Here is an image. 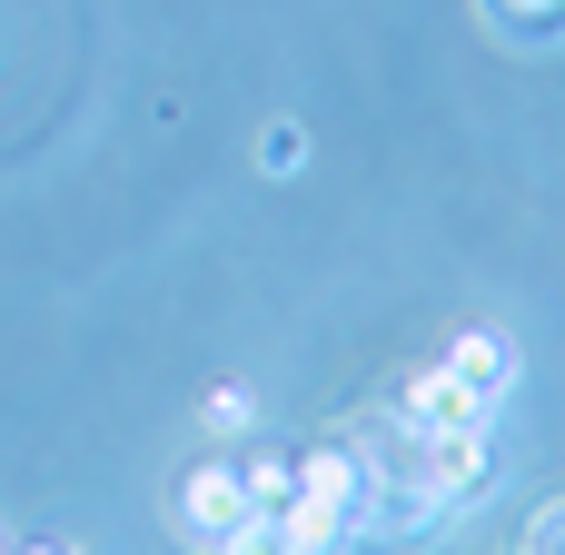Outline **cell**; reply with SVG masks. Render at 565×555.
Returning a JSON list of instances; mask_svg holds the SVG:
<instances>
[{
	"instance_id": "obj_1",
	"label": "cell",
	"mask_w": 565,
	"mask_h": 555,
	"mask_svg": "<svg viewBox=\"0 0 565 555\" xmlns=\"http://www.w3.org/2000/svg\"><path fill=\"white\" fill-rule=\"evenodd\" d=\"M179 526H189L199 546H228V536H248V526H258V506H248V477H238V467H189V487H179Z\"/></svg>"
},
{
	"instance_id": "obj_2",
	"label": "cell",
	"mask_w": 565,
	"mask_h": 555,
	"mask_svg": "<svg viewBox=\"0 0 565 555\" xmlns=\"http://www.w3.org/2000/svg\"><path fill=\"white\" fill-rule=\"evenodd\" d=\"M397 417H407V437H447V427H497V397L467 387L457 367H437V377H407Z\"/></svg>"
},
{
	"instance_id": "obj_3",
	"label": "cell",
	"mask_w": 565,
	"mask_h": 555,
	"mask_svg": "<svg viewBox=\"0 0 565 555\" xmlns=\"http://www.w3.org/2000/svg\"><path fill=\"white\" fill-rule=\"evenodd\" d=\"M268 536H278V546H288V555H348V546H358V516L298 487V497H288V506L268 516Z\"/></svg>"
},
{
	"instance_id": "obj_4",
	"label": "cell",
	"mask_w": 565,
	"mask_h": 555,
	"mask_svg": "<svg viewBox=\"0 0 565 555\" xmlns=\"http://www.w3.org/2000/svg\"><path fill=\"white\" fill-rule=\"evenodd\" d=\"M487 477H497V467H487V427H447V437H427V497H437V506H467Z\"/></svg>"
},
{
	"instance_id": "obj_5",
	"label": "cell",
	"mask_w": 565,
	"mask_h": 555,
	"mask_svg": "<svg viewBox=\"0 0 565 555\" xmlns=\"http://www.w3.org/2000/svg\"><path fill=\"white\" fill-rule=\"evenodd\" d=\"M298 487H308V497H328V506H348V516L367 526V497H377V467H367L358 447H308V457H298Z\"/></svg>"
},
{
	"instance_id": "obj_6",
	"label": "cell",
	"mask_w": 565,
	"mask_h": 555,
	"mask_svg": "<svg viewBox=\"0 0 565 555\" xmlns=\"http://www.w3.org/2000/svg\"><path fill=\"white\" fill-rule=\"evenodd\" d=\"M447 367H457L467 387H487V397H507V387H516V348H507V338H487V328H467V338L447 348Z\"/></svg>"
},
{
	"instance_id": "obj_7",
	"label": "cell",
	"mask_w": 565,
	"mask_h": 555,
	"mask_svg": "<svg viewBox=\"0 0 565 555\" xmlns=\"http://www.w3.org/2000/svg\"><path fill=\"white\" fill-rule=\"evenodd\" d=\"M487 20L507 40H565V0H487Z\"/></svg>"
},
{
	"instance_id": "obj_8",
	"label": "cell",
	"mask_w": 565,
	"mask_h": 555,
	"mask_svg": "<svg viewBox=\"0 0 565 555\" xmlns=\"http://www.w3.org/2000/svg\"><path fill=\"white\" fill-rule=\"evenodd\" d=\"M238 477H248V506H258V516H278V506L298 497V457H258V467H238Z\"/></svg>"
},
{
	"instance_id": "obj_9",
	"label": "cell",
	"mask_w": 565,
	"mask_h": 555,
	"mask_svg": "<svg viewBox=\"0 0 565 555\" xmlns=\"http://www.w3.org/2000/svg\"><path fill=\"white\" fill-rule=\"evenodd\" d=\"M258 169H268V179H298V169H308V129H298V119L258 129Z\"/></svg>"
},
{
	"instance_id": "obj_10",
	"label": "cell",
	"mask_w": 565,
	"mask_h": 555,
	"mask_svg": "<svg viewBox=\"0 0 565 555\" xmlns=\"http://www.w3.org/2000/svg\"><path fill=\"white\" fill-rule=\"evenodd\" d=\"M209 427L238 437V427H248V387H218V397H209Z\"/></svg>"
},
{
	"instance_id": "obj_11",
	"label": "cell",
	"mask_w": 565,
	"mask_h": 555,
	"mask_svg": "<svg viewBox=\"0 0 565 555\" xmlns=\"http://www.w3.org/2000/svg\"><path fill=\"white\" fill-rule=\"evenodd\" d=\"M526 555H565V497L536 516V526H526Z\"/></svg>"
},
{
	"instance_id": "obj_12",
	"label": "cell",
	"mask_w": 565,
	"mask_h": 555,
	"mask_svg": "<svg viewBox=\"0 0 565 555\" xmlns=\"http://www.w3.org/2000/svg\"><path fill=\"white\" fill-rule=\"evenodd\" d=\"M218 555H288V546H278V536H268V516H258L248 536H228V546H218Z\"/></svg>"
},
{
	"instance_id": "obj_13",
	"label": "cell",
	"mask_w": 565,
	"mask_h": 555,
	"mask_svg": "<svg viewBox=\"0 0 565 555\" xmlns=\"http://www.w3.org/2000/svg\"><path fill=\"white\" fill-rule=\"evenodd\" d=\"M10 555H70V546H10Z\"/></svg>"
},
{
	"instance_id": "obj_14",
	"label": "cell",
	"mask_w": 565,
	"mask_h": 555,
	"mask_svg": "<svg viewBox=\"0 0 565 555\" xmlns=\"http://www.w3.org/2000/svg\"><path fill=\"white\" fill-rule=\"evenodd\" d=\"M0 555H10V546H0Z\"/></svg>"
}]
</instances>
